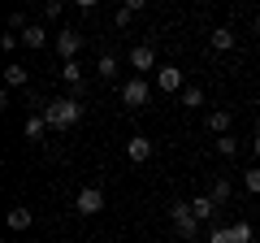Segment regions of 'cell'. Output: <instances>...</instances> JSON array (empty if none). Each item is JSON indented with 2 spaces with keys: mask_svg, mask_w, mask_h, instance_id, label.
Listing matches in <instances>:
<instances>
[{
  "mask_svg": "<svg viewBox=\"0 0 260 243\" xmlns=\"http://www.w3.org/2000/svg\"><path fill=\"white\" fill-rule=\"evenodd\" d=\"M169 213V222H174V230H178V239H200V217H195V208H191V200H174V204L165 208Z\"/></svg>",
  "mask_w": 260,
  "mask_h": 243,
  "instance_id": "obj_2",
  "label": "cell"
},
{
  "mask_svg": "<svg viewBox=\"0 0 260 243\" xmlns=\"http://www.w3.org/2000/svg\"><path fill=\"white\" fill-rule=\"evenodd\" d=\"M191 208H195V217H200V222H213V213H217L221 204H217L213 196H195V200H191Z\"/></svg>",
  "mask_w": 260,
  "mask_h": 243,
  "instance_id": "obj_12",
  "label": "cell"
},
{
  "mask_svg": "<svg viewBox=\"0 0 260 243\" xmlns=\"http://www.w3.org/2000/svg\"><path fill=\"white\" fill-rule=\"evenodd\" d=\"M178 100H182V109H200V104H204V92H200V87H182Z\"/></svg>",
  "mask_w": 260,
  "mask_h": 243,
  "instance_id": "obj_17",
  "label": "cell"
},
{
  "mask_svg": "<svg viewBox=\"0 0 260 243\" xmlns=\"http://www.w3.org/2000/svg\"><path fill=\"white\" fill-rule=\"evenodd\" d=\"M74 213L100 217V213H104V191H100V187H83V191L74 196Z\"/></svg>",
  "mask_w": 260,
  "mask_h": 243,
  "instance_id": "obj_3",
  "label": "cell"
},
{
  "mask_svg": "<svg viewBox=\"0 0 260 243\" xmlns=\"http://www.w3.org/2000/svg\"><path fill=\"white\" fill-rule=\"evenodd\" d=\"M156 87H160V92H165V96H174V92H182V70H178V66H156Z\"/></svg>",
  "mask_w": 260,
  "mask_h": 243,
  "instance_id": "obj_7",
  "label": "cell"
},
{
  "mask_svg": "<svg viewBox=\"0 0 260 243\" xmlns=\"http://www.w3.org/2000/svg\"><path fill=\"white\" fill-rule=\"evenodd\" d=\"M61 78L74 87V96H83V66L78 61H61Z\"/></svg>",
  "mask_w": 260,
  "mask_h": 243,
  "instance_id": "obj_11",
  "label": "cell"
},
{
  "mask_svg": "<svg viewBox=\"0 0 260 243\" xmlns=\"http://www.w3.org/2000/svg\"><path fill=\"white\" fill-rule=\"evenodd\" d=\"M22 44H26V48H44V44H48V31H44V26H26Z\"/></svg>",
  "mask_w": 260,
  "mask_h": 243,
  "instance_id": "obj_19",
  "label": "cell"
},
{
  "mask_svg": "<svg viewBox=\"0 0 260 243\" xmlns=\"http://www.w3.org/2000/svg\"><path fill=\"white\" fill-rule=\"evenodd\" d=\"M26 26H30V22H26V13H22V9H13V13H9V31H18V35H22Z\"/></svg>",
  "mask_w": 260,
  "mask_h": 243,
  "instance_id": "obj_24",
  "label": "cell"
},
{
  "mask_svg": "<svg viewBox=\"0 0 260 243\" xmlns=\"http://www.w3.org/2000/svg\"><path fill=\"white\" fill-rule=\"evenodd\" d=\"M78 9H95V5H100V0H74Z\"/></svg>",
  "mask_w": 260,
  "mask_h": 243,
  "instance_id": "obj_27",
  "label": "cell"
},
{
  "mask_svg": "<svg viewBox=\"0 0 260 243\" xmlns=\"http://www.w3.org/2000/svg\"><path fill=\"white\" fill-rule=\"evenodd\" d=\"M95 74H100V78H117V56L104 52L100 61H95Z\"/></svg>",
  "mask_w": 260,
  "mask_h": 243,
  "instance_id": "obj_18",
  "label": "cell"
},
{
  "mask_svg": "<svg viewBox=\"0 0 260 243\" xmlns=\"http://www.w3.org/2000/svg\"><path fill=\"white\" fill-rule=\"evenodd\" d=\"M230 122H234L230 109H213V113H208V131H213V135H225V131H230Z\"/></svg>",
  "mask_w": 260,
  "mask_h": 243,
  "instance_id": "obj_13",
  "label": "cell"
},
{
  "mask_svg": "<svg viewBox=\"0 0 260 243\" xmlns=\"http://www.w3.org/2000/svg\"><path fill=\"white\" fill-rule=\"evenodd\" d=\"M217 152H221V157H239V139H234V135H221V139H217Z\"/></svg>",
  "mask_w": 260,
  "mask_h": 243,
  "instance_id": "obj_20",
  "label": "cell"
},
{
  "mask_svg": "<svg viewBox=\"0 0 260 243\" xmlns=\"http://www.w3.org/2000/svg\"><path fill=\"white\" fill-rule=\"evenodd\" d=\"M243 187H247L251 196H260V165H256V169H247V174H243Z\"/></svg>",
  "mask_w": 260,
  "mask_h": 243,
  "instance_id": "obj_22",
  "label": "cell"
},
{
  "mask_svg": "<svg viewBox=\"0 0 260 243\" xmlns=\"http://www.w3.org/2000/svg\"><path fill=\"white\" fill-rule=\"evenodd\" d=\"M61 5H65V0H44V22H56V18H61Z\"/></svg>",
  "mask_w": 260,
  "mask_h": 243,
  "instance_id": "obj_23",
  "label": "cell"
},
{
  "mask_svg": "<svg viewBox=\"0 0 260 243\" xmlns=\"http://www.w3.org/2000/svg\"><path fill=\"white\" fill-rule=\"evenodd\" d=\"M126 157L135 161V165L152 161V139H148V135H130V139H126Z\"/></svg>",
  "mask_w": 260,
  "mask_h": 243,
  "instance_id": "obj_8",
  "label": "cell"
},
{
  "mask_svg": "<svg viewBox=\"0 0 260 243\" xmlns=\"http://www.w3.org/2000/svg\"><path fill=\"white\" fill-rule=\"evenodd\" d=\"M44 117H48V126H52V131H70V126H78V117H83V100H78V96L48 100Z\"/></svg>",
  "mask_w": 260,
  "mask_h": 243,
  "instance_id": "obj_1",
  "label": "cell"
},
{
  "mask_svg": "<svg viewBox=\"0 0 260 243\" xmlns=\"http://www.w3.org/2000/svg\"><path fill=\"white\" fill-rule=\"evenodd\" d=\"M30 222H35V213L30 208H9V230H30Z\"/></svg>",
  "mask_w": 260,
  "mask_h": 243,
  "instance_id": "obj_14",
  "label": "cell"
},
{
  "mask_svg": "<svg viewBox=\"0 0 260 243\" xmlns=\"http://www.w3.org/2000/svg\"><path fill=\"white\" fill-rule=\"evenodd\" d=\"M121 9H130V13H139V9H148V0H121Z\"/></svg>",
  "mask_w": 260,
  "mask_h": 243,
  "instance_id": "obj_26",
  "label": "cell"
},
{
  "mask_svg": "<svg viewBox=\"0 0 260 243\" xmlns=\"http://www.w3.org/2000/svg\"><path fill=\"white\" fill-rule=\"evenodd\" d=\"M208 243H234V234H230V226H217V230L208 234Z\"/></svg>",
  "mask_w": 260,
  "mask_h": 243,
  "instance_id": "obj_25",
  "label": "cell"
},
{
  "mask_svg": "<svg viewBox=\"0 0 260 243\" xmlns=\"http://www.w3.org/2000/svg\"><path fill=\"white\" fill-rule=\"evenodd\" d=\"M78 52H83V35L70 26H61V35H56V56L61 61H78Z\"/></svg>",
  "mask_w": 260,
  "mask_h": 243,
  "instance_id": "obj_4",
  "label": "cell"
},
{
  "mask_svg": "<svg viewBox=\"0 0 260 243\" xmlns=\"http://www.w3.org/2000/svg\"><path fill=\"white\" fill-rule=\"evenodd\" d=\"M230 178H213V187H208V196H213L217 200V204H230Z\"/></svg>",
  "mask_w": 260,
  "mask_h": 243,
  "instance_id": "obj_16",
  "label": "cell"
},
{
  "mask_svg": "<svg viewBox=\"0 0 260 243\" xmlns=\"http://www.w3.org/2000/svg\"><path fill=\"white\" fill-rule=\"evenodd\" d=\"M251 152H256V157H260V135H256V139H251Z\"/></svg>",
  "mask_w": 260,
  "mask_h": 243,
  "instance_id": "obj_28",
  "label": "cell"
},
{
  "mask_svg": "<svg viewBox=\"0 0 260 243\" xmlns=\"http://www.w3.org/2000/svg\"><path fill=\"white\" fill-rule=\"evenodd\" d=\"M130 70H135V74H148V70H156V48H152V44L130 48Z\"/></svg>",
  "mask_w": 260,
  "mask_h": 243,
  "instance_id": "obj_6",
  "label": "cell"
},
{
  "mask_svg": "<svg viewBox=\"0 0 260 243\" xmlns=\"http://www.w3.org/2000/svg\"><path fill=\"white\" fill-rule=\"evenodd\" d=\"M44 131H52L44 113H26V126H22V135H26L30 143H39V139H44Z\"/></svg>",
  "mask_w": 260,
  "mask_h": 243,
  "instance_id": "obj_10",
  "label": "cell"
},
{
  "mask_svg": "<svg viewBox=\"0 0 260 243\" xmlns=\"http://www.w3.org/2000/svg\"><path fill=\"white\" fill-rule=\"evenodd\" d=\"M208 39H213V48H217V52H230V48H234V31H230V26H217Z\"/></svg>",
  "mask_w": 260,
  "mask_h": 243,
  "instance_id": "obj_15",
  "label": "cell"
},
{
  "mask_svg": "<svg viewBox=\"0 0 260 243\" xmlns=\"http://www.w3.org/2000/svg\"><path fill=\"white\" fill-rule=\"evenodd\" d=\"M148 96H152V87L143 83L139 74H130V83H121V100H126L130 109H143V104H148Z\"/></svg>",
  "mask_w": 260,
  "mask_h": 243,
  "instance_id": "obj_5",
  "label": "cell"
},
{
  "mask_svg": "<svg viewBox=\"0 0 260 243\" xmlns=\"http://www.w3.org/2000/svg\"><path fill=\"white\" fill-rule=\"evenodd\" d=\"M5 87H9V92H18V87H30V70H26V66H18V61H9V66H5Z\"/></svg>",
  "mask_w": 260,
  "mask_h": 243,
  "instance_id": "obj_9",
  "label": "cell"
},
{
  "mask_svg": "<svg viewBox=\"0 0 260 243\" xmlns=\"http://www.w3.org/2000/svg\"><path fill=\"white\" fill-rule=\"evenodd\" d=\"M230 234H234V243H251V222H234Z\"/></svg>",
  "mask_w": 260,
  "mask_h": 243,
  "instance_id": "obj_21",
  "label": "cell"
}]
</instances>
